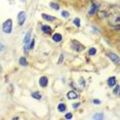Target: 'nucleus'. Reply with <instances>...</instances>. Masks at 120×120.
<instances>
[{"mask_svg": "<svg viewBox=\"0 0 120 120\" xmlns=\"http://www.w3.org/2000/svg\"><path fill=\"white\" fill-rule=\"evenodd\" d=\"M2 30H3L4 33L6 34H10L12 31V21L11 19H8V20H6L3 23V25H2Z\"/></svg>", "mask_w": 120, "mask_h": 120, "instance_id": "nucleus-1", "label": "nucleus"}, {"mask_svg": "<svg viewBox=\"0 0 120 120\" xmlns=\"http://www.w3.org/2000/svg\"><path fill=\"white\" fill-rule=\"evenodd\" d=\"M71 46H72L73 49L75 51H77V52H81V51L84 50V45L81 44L80 42L76 41V40H73V41L71 42Z\"/></svg>", "mask_w": 120, "mask_h": 120, "instance_id": "nucleus-2", "label": "nucleus"}, {"mask_svg": "<svg viewBox=\"0 0 120 120\" xmlns=\"http://www.w3.org/2000/svg\"><path fill=\"white\" fill-rule=\"evenodd\" d=\"M31 40V32H28L25 36V39H24V43H25V52H28V48H29V42Z\"/></svg>", "mask_w": 120, "mask_h": 120, "instance_id": "nucleus-3", "label": "nucleus"}, {"mask_svg": "<svg viewBox=\"0 0 120 120\" xmlns=\"http://www.w3.org/2000/svg\"><path fill=\"white\" fill-rule=\"evenodd\" d=\"M26 21V13L25 11H21L18 15V22H19V25L22 26Z\"/></svg>", "mask_w": 120, "mask_h": 120, "instance_id": "nucleus-4", "label": "nucleus"}, {"mask_svg": "<svg viewBox=\"0 0 120 120\" xmlns=\"http://www.w3.org/2000/svg\"><path fill=\"white\" fill-rule=\"evenodd\" d=\"M39 85L43 87V88L48 85V78L46 77V76H41V77L39 78Z\"/></svg>", "mask_w": 120, "mask_h": 120, "instance_id": "nucleus-5", "label": "nucleus"}, {"mask_svg": "<svg viewBox=\"0 0 120 120\" xmlns=\"http://www.w3.org/2000/svg\"><path fill=\"white\" fill-rule=\"evenodd\" d=\"M107 56H109V59H110L111 61L114 63V64H116V65H118V64H119V56H117V54L112 53V52H109Z\"/></svg>", "mask_w": 120, "mask_h": 120, "instance_id": "nucleus-6", "label": "nucleus"}, {"mask_svg": "<svg viewBox=\"0 0 120 120\" xmlns=\"http://www.w3.org/2000/svg\"><path fill=\"white\" fill-rule=\"evenodd\" d=\"M67 98L69 100H76V99H78V94L74 90H70L67 94Z\"/></svg>", "mask_w": 120, "mask_h": 120, "instance_id": "nucleus-7", "label": "nucleus"}, {"mask_svg": "<svg viewBox=\"0 0 120 120\" xmlns=\"http://www.w3.org/2000/svg\"><path fill=\"white\" fill-rule=\"evenodd\" d=\"M98 9H99V6H98L97 4H94V3H92L91 4V6H90V8H89V11H88V13L90 15H92L94 13H95L98 11Z\"/></svg>", "mask_w": 120, "mask_h": 120, "instance_id": "nucleus-8", "label": "nucleus"}, {"mask_svg": "<svg viewBox=\"0 0 120 120\" xmlns=\"http://www.w3.org/2000/svg\"><path fill=\"white\" fill-rule=\"evenodd\" d=\"M108 85L110 87H114L116 85V77H110L108 79Z\"/></svg>", "mask_w": 120, "mask_h": 120, "instance_id": "nucleus-9", "label": "nucleus"}, {"mask_svg": "<svg viewBox=\"0 0 120 120\" xmlns=\"http://www.w3.org/2000/svg\"><path fill=\"white\" fill-rule=\"evenodd\" d=\"M52 39H53L54 42H61L62 39H63V37H62V35L60 33H56V34H53Z\"/></svg>", "mask_w": 120, "mask_h": 120, "instance_id": "nucleus-10", "label": "nucleus"}, {"mask_svg": "<svg viewBox=\"0 0 120 120\" xmlns=\"http://www.w3.org/2000/svg\"><path fill=\"white\" fill-rule=\"evenodd\" d=\"M42 18H43V20H45L47 22H53L54 20H56V18L54 17L48 15H46V13H42Z\"/></svg>", "mask_w": 120, "mask_h": 120, "instance_id": "nucleus-11", "label": "nucleus"}, {"mask_svg": "<svg viewBox=\"0 0 120 120\" xmlns=\"http://www.w3.org/2000/svg\"><path fill=\"white\" fill-rule=\"evenodd\" d=\"M41 30H42L43 32H44V33H47V34L51 33V31H52V29H51L49 26H47V25H44V26H42Z\"/></svg>", "mask_w": 120, "mask_h": 120, "instance_id": "nucleus-12", "label": "nucleus"}, {"mask_svg": "<svg viewBox=\"0 0 120 120\" xmlns=\"http://www.w3.org/2000/svg\"><path fill=\"white\" fill-rule=\"evenodd\" d=\"M19 63H20L21 66H24V67H26L27 65H28V62H27L26 58H24V56H22V58H20V60H19Z\"/></svg>", "mask_w": 120, "mask_h": 120, "instance_id": "nucleus-13", "label": "nucleus"}, {"mask_svg": "<svg viewBox=\"0 0 120 120\" xmlns=\"http://www.w3.org/2000/svg\"><path fill=\"white\" fill-rule=\"evenodd\" d=\"M32 97L34 98L35 100H41V94H40L39 91H34L33 94H32Z\"/></svg>", "mask_w": 120, "mask_h": 120, "instance_id": "nucleus-14", "label": "nucleus"}, {"mask_svg": "<svg viewBox=\"0 0 120 120\" xmlns=\"http://www.w3.org/2000/svg\"><path fill=\"white\" fill-rule=\"evenodd\" d=\"M66 109H67V107H66V105H65V104H63V103L59 104L58 110H59L60 112H65V111H66Z\"/></svg>", "mask_w": 120, "mask_h": 120, "instance_id": "nucleus-15", "label": "nucleus"}, {"mask_svg": "<svg viewBox=\"0 0 120 120\" xmlns=\"http://www.w3.org/2000/svg\"><path fill=\"white\" fill-rule=\"evenodd\" d=\"M92 118H94V119H97V120H99V119H104V114H103V113H97V114H94V115L92 116Z\"/></svg>", "mask_w": 120, "mask_h": 120, "instance_id": "nucleus-16", "label": "nucleus"}, {"mask_svg": "<svg viewBox=\"0 0 120 120\" xmlns=\"http://www.w3.org/2000/svg\"><path fill=\"white\" fill-rule=\"evenodd\" d=\"M49 5H50L51 8L54 9V10H59V9H60V6H59V4H58V3H54V2H50Z\"/></svg>", "mask_w": 120, "mask_h": 120, "instance_id": "nucleus-17", "label": "nucleus"}, {"mask_svg": "<svg viewBox=\"0 0 120 120\" xmlns=\"http://www.w3.org/2000/svg\"><path fill=\"white\" fill-rule=\"evenodd\" d=\"M95 53H97V49H95L94 47L89 48V50H88V54H89V56H94Z\"/></svg>", "mask_w": 120, "mask_h": 120, "instance_id": "nucleus-18", "label": "nucleus"}, {"mask_svg": "<svg viewBox=\"0 0 120 120\" xmlns=\"http://www.w3.org/2000/svg\"><path fill=\"white\" fill-rule=\"evenodd\" d=\"M73 23H74V25L76 27H80V19H78V18H75L74 19V21H73Z\"/></svg>", "mask_w": 120, "mask_h": 120, "instance_id": "nucleus-19", "label": "nucleus"}, {"mask_svg": "<svg viewBox=\"0 0 120 120\" xmlns=\"http://www.w3.org/2000/svg\"><path fill=\"white\" fill-rule=\"evenodd\" d=\"M69 12H68L67 11V10H63V11H62V17L63 18H69Z\"/></svg>", "mask_w": 120, "mask_h": 120, "instance_id": "nucleus-20", "label": "nucleus"}, {"mask_svg": "<svg viewBox=\"0 0 120 120\" xmlns=\"http://www.w3.org/2000/svg\"><path fill=\"white\" fill-rule=\"evenodd\" d=\"M118 91H119V85H116L115 88H114V90H113V94H118Z\"/></svg>", "mask_w": 120, "mask_h": 120, "instance_id": "nucleus-21", "label": "nucleus"}, {"mask_svg": "<svg viewBox=\"0 0 120 120\" xmlns=\"http://www.w3.org/2000/svg\"><path fill=\"white\" fill-rule=\"evenodd\" d=\"M72 117H73L72 113H67L66 115H65V118H66V119H72Z\"/></svg>", "mask_w": 120, "mask_h": 120, "instance_id": "nucleus-22", "label": "nucleus"}, {"mask_svg": "<svg viewBox=\"0 0 120 120\" xmlns=\"http://www.w3.org/2000/svg\"><path fill=\"white\" fill-rule=\"evenodd\" d=\"M3 50H5V45L2 44V43L0 42V52H1V51H3Z\"/></svg>", "mask_w": 120, "mask_h": 120, "instance_id": "nucleus-23", "label": "nucleus"}, {"mask_svg": "<svg viewBox=\"0 0 120 120\" xmlns=\"http://www.w3.org/2000/svg\"><path fill=\"white\" fill-rule=\"evenodd\" d=\"M34 39L33 40H32V42L31 43H30V45H29V48H31V49H32V48H34Z\"/></svg>", "mask_w": 120, "mask_h": 120, "instance_id": "nucleus-24", "label": "nucleus"}, {"mask_svg": "<svg viewBox=\"0 0 120 120\" xmlns=\"http://www.w3.org/2000/svg\"><path fill=\"white\" fill-rule=\"evenodd\" d=\"M79 106H80V103H76V104H74V105H73V108L76 109V108H78Z\"/></svg>", "mask_w": 120, "mask_h": 120, "instance_id": "nucleus-25", "label": "nucleus"}, {"mask_svg": "<svg viewBox=\"0 0 120 120\" xmlns=\"http://www.w3.org/2000/svg\"><path fill=\"white\" fill-rule=\"evenodd\" d=\"M94 104H101L100 100H94Z\"/></svg>", "mask_w": 120, "mask_h": 120, "instance_id": "nucleus-26", "label": "nucleus"}, {"mask_svg": "<svg viewBox=\"0 0 120 120\" xmlns=\"http://www.w3.org/2000/svg\"><path fill=\"white\" fill-rule=\"evenodd\" d=\"M63 58H64V54H61V59H60V61H59V64H61V63H62Z\"/></svg>", "mask_w": 120, "mask_h": 120, "instance_id": "nucleus-27", "label": "nucleus"}, {"mask_svg": "<svg viewBox=\"0 0 120 120\" xmlns=\"http://www.w3.org/2000/svg\"><path fill=\"white\" fill-rule=\"evenodd\" d=\"M1 71H2V67H1V65H0V74H1Z\"/></svg>", "mask_w": 120, "mask_h": 120, "instance_id": "nucleus-28", "label": "nucleus"}, {"mask_svg": "<svg viewBox=\"0 0 120 120\" xmlns=\"http://www.w3.org/2000/svg\"><path fill=\"white\" fill-rule=\"evenodd\" d=\"M21 1H23V2H25V1H26V0H21Z\"/></svg>", "mask_w": 120, "mask_h": 120, "instance_id": "nucleus-29", "label": "nucleus"}]
</instances>
